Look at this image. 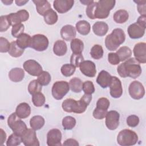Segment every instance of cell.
Here are the masks:
<instances>
[{"instance_id":"46","label":"cell","mask_w":146,"mask_h":146,"mask_svg":"<svg viewBox=\"0 0 146 146\" xmlns=\"http://www.w3.org/2000/svg\"><path fill=\"white\" fill-rule=\"evenodd\" d=\"M11 26L8 18L7 15H2L0 17V31L3 32L8 30Z\"/></svg>"},{"instance_id":"40","label":"cell","mask_w":146,"mask_h":146,"mask_svg":"<svg viewBox=\"0 0 146 146\" xmlns=\"http://www.w3.org/2000/svg\"><path fill=\"white\" fill-rule=\"evenodd\" d=\"M76 70V67L71 64H63L60 69L61 73L63 75L66 77L72 75Z\"/></svg>"},{"instance_id":"16","label":"cell","mask_w":146,"mask_h":146,"mask_svg":"<svg viewBox=\"0 0 146 146\" xmlns=\"http://www.w3.org/2000/svg\"><path fill=\"white\" fill-rule=\"evenodd\" d=\"M110 95L113 98H120L123 94V88L120 80L116 76H112L109 86Z\"/></svg>"},{"instance_id":"23","label":"cell","mask_w":146,"mask_h":146,"mask_svg":"<svg viewBox=\"0 0 146 146\" xmlns=\"http://www.w3.org/2000/svg\"><path fill=\"white\" fill-rule=\"evenodd\" d=\"M33 2L36 6V10L38 14L44 16L45 14L51 9V5L47 0H34Z\"/></svg>"},{"instance_id":"7","label":"cell","mask_w":146,"mask_h":146,"mask_svg":"<svg viewBox=\"0 0 146 146\" xmlns=\"http://www.w3.org/2000/svg\"><path fill=\"white\" fill-rule=\"evenodd\" d=\"M69 84L66 81H56L52 87L51 92L54 98L61 100L69 91Z\"/></svg>"},{"instance_id":"12","label":"cell","mask_w":146,"mask_h":146,"mask_svg":"<svg viewBox=\"0 0 146 146\" xmlns=\"http://www.w3.org/2000/svg\"><path fill=\"white\" fill-rule=\"evenodd\" d=\"M22 141L26 146H39V142L36 137L35 131L33 129H27L21 136Z\"/></svg>"},{"instance_id":"38","label":"cell","mask_w":146,"mask_h":146,"mask_svg":"<svg viewBox=\"0 0 146 146\" xmlns=\"http://www.w3.org/2000/svg\"><path fill=\"white\" fill-rule=\"evenodd\" d=\"M76 125L75 119L71 116H67L62 120V126L66 130L72 129Z\"/></svg>"},{"instance_id":"59","label":"cell","mask_w":146,"mask_h":146,"mask_svg":"<svg viewBox=\"0 0 146 146\" xmlns=\"http://www.w3.org/2000/svg\"><path fill=\"white\" fill-rule=\"evenodd\" d=\"M2 2L6 5H10V4H11L13 3V1H7V0H6V1H2Z\"/></svg>"},{"instance_id":"8","label":"cell","mask_w":146,"mask_h":146,"mask_svg":"<svg viewBox=\"0 0 146 146\" xmlns=\"http://www.w3.org/2000/svg\"><path fill=\"white\" fill-rule=\"evenodd\" d=\"M48 39L43 34H36L31 37L30 47L37 51H43L48 46Z\"/></svg>"},{"instance_id":"17","label":"cell","mask_w":146,"mask_h":146,"mask_svg":"<svg viewBox=\"0 0 146 146\" xmlns=\"http://www.w3.org/2000/svg\"><path fill=\"white\" fill-rule=\"evenodd\" d=\"M81 72L88 77H94L96 73L95 64L91 60H83L79 66Z\"/></svg>"},{"instance_id":"2","label":"cell","mask_w":146,"mask_h":146,"mask_svg":"<svg viewBox=\"0 0 146 146\" xmlns=\"http://www.w3.org/2000/svg\"><path fill=\"white\" fill-rule=\"evenodd\" d=\"M117 71L122 78L129 76L136 79L141 75L142 70L139 63L135 58H131L119 65Z\"/></svg>"},{"instance_id":"53","label":"cell","mask_w":146,"mask_h":146,"mask_svg":"<svg viewBox=\"0 0 146 146\" xmlns=\"http://www.w3.org/2000/svg\"><path fill=\"white\" fill-rule=\"evenodd\" d=\"M108 60L112 65L118 64L120 60L116 52H110L108 54Z\"/></svg>"},{"instance_id":"11","label":"cell","mask_w":146,"mask_h":146,"mask_svg":"<svg viewBox=\"0 0 146 146\" xmlns=\"http://www.w3.org/2000/svg\"><path fill=\"white\" fill-rule=\"evenodd\" d=\"M23 67L24 70L32 76H39L43 72V69L40 64L33 59H29L25 61L23 64Z\"/></svg>"},{"instance_id":"56","label":"cell","mask_w":146,"mask_h":146,"mask_svg":"<svg viewBox=\"0 0 146 146\" xmlns=\"http://www.w3.org/2000/svg\"><path fill=\"white\" fill-rule=\"evenodd\" d=\"M6 139V134L5 132L1 128V145H3V143L4 141H5Z\"/></svg>"},{"instance_id":"51","label":"cell","mask_w":146,"mask_h":146,"mask_svg":"<svg viewBox=\"0 0 146 146\" xmlns=\"http://www.w3.org/2000/svg\"><path fill=\"white\" fill-rule=\"evenodd\" d=\"M96 3H97V2L93 1L92 3L89 4L86 8V15L89 18L91 19H95L94 17V10H95Z\"/></svg>"},{"instance_id":"5","label":"cell","mask_w":146,"mask_h":146,"mask_svg":"<svg viewBox=\"0 0 146 146\" xmlns=\"http://www.w3.org/2000/svg\"><path fill=\"white\" fill-rule=\"evenodd\" d=\"M137 135L135 132L131 129H123L117 135V143L121 146L133 145L137 143Z\"/></svg>"},{"instance_id":"18","label":"cell","mask_w":146,"mask_h":146,"mask_svg":"<svg viewBox=\"0 0 146 146\" xmlns=\"http://www.w3.org/2000/svg\"><path fill=\"white\" fill-rule=\"evenodd\" d=\"M73 0H55L53 2L54 9L60 14L68 11L73 6Z\"/></svg>"},{"instance_id":"1","label":"cell","mask_w":146,"mask_h":146,"mask_svg":"<svg viewBox=\"0 0 146 146\" xmlns=\"http://www.w3.org/2000/svg\"><path fill=\"white\" fill-rule=\"evenodd\" d=\"M92 100V95L84 94L79 100L69 98L65 99L62 104L63 110L67 112L83 113Z\"/></svg>"},{"instance_id":"37","label":"cell","mask_w":146,"mask_h":146,"mask_svg":"<svg viewBox=\"0 0 146 146\" xmlns=\"http://www.w3.org/2000/svg\"><path fill=\"white\" fill-rule=\"evenodd\" d=\"M45 100V96L40 92L35 93L32 95V102L35 107H39L43 106Z\"/></svg>"},{"instance_id":"19","label":"cell","mask_w":146,"mask_h":146,"mask_svg":"<svg viewBox=\"0 0 146 146\" xmlns=\"http://www.w3.org/2000/svg\"><path fill=\"white\" fill-rule=\"evenodd\" d=\"M145 29L141 27L137 23L130 25L127 29L129 36L132 39H138L141 38L145 33Z\"/></svg>"},{"instance_id":"22","label":"cell","mask_w":146,"mask_h":146,"mask_svg":"<svg viewBox=\"0 0 146 146\" xmlns=\"http://www.w3.org/2000/svg\"><path fill=\"white\" fill-rule=\"evenodd\" d=\"M15 113L21 119H25L30 116L31 113V108L29 104L23 102L17 106Z\"/></svg>"},{"instance_id":"52","label":"cell","mask_w":146,"mask_h":146,"mask_svg":"<svg viewBox=\"0 0 146 146\" xmlns=\"http://www.w3.org/2000/svg\"><path fill=\"white\" fill-rule=\"evenodd\" d=\"M134 2L136 3L137 9L138 10V12L141 15H146V7H145V3L146 1H134Z\"/></svg>"},{"instance_id":"21","label":"cell","mask_w":146,"mask_h":146,"mask_svg":"<svg viewBox=\"0 0 146 146\" xmlns=\"http://www.w3.org/2000/svg\"><path fill=\"white\" fill-rule=\"evenodd\" d=\"M112 76L105 70L101 71L97 77L96 82L102 88H106L109 87L111 81Z\"/></svg>"},{"instance_id":"31","label":"cell","mask_w":146,"mask_h":146,"mask_svg":"<svg viewBox=\"0 0 146 146\" xmlns=\"http://www.w3.org/2000/svg\"><path fill=\"white\" fill-rule=\"evenodd\" d=\"M71 49L73 54H82L84 49V43L82 40L74 38L71 41Z\"/></svg>"},{"instance_id":"13","label":"cell","mask_w":146,"mask_h":146,"mask_svg":"<svg viewBox=\"0 0 146 146\" xmlns=\"http://www.w3.org/2000/svg\"><path fill=\"white\" fill-rule=\"evenodd\" d=\"M120 114L116 111L112 110L107 113L106 125L110 130L116 129L119 125Z\"/></svg>"},{"instance_id":"48","label":"cell","mask_w":146,"mask_h":146,"mask_svg":"<svg viewBox=\"0 0 146 146\" xmlns=\"http://www.w3.org/2000/svg\"><path fill=\"white\" fill-rule=\"evenodd\" d=\"M10 43L8 40L3 37L0 38V51L1 52H9L10 49Z\"/></svg>"},{"instance_id":"9","label":"cell","mask_w":146,"mask_h":146,"mask_svg":"<svg viewBox=\"0 0 146 146\" xmlns=\"http://www.w3.org/2000/svg\"><path fill=\"white\" fill-rule=\"evenodd\" d=\"M128 91L131 97L135 100L143 98L145 94V89L143 85L137 80L133 81L130 83Z\"/></svg>"},{"instance_id":"24","label":"cell","mask_w":146,"mask_h":146,"mask_svg":"<svg viewBox=\"0 0 146 146\" xmlns=\"http://www.w3.org/2000/svg\"><path fill=\"white\" fill-rule=\"evenodd\" d=\"M92 30L94 33L100 36L105 35L108 30V25L102 21H98L92 26Z\"/></svg>"},{"instance_id":"57","label":"cell","mask_w":146,"mask_h":146,"mask_svg":"<svg viewBox=\"0 0 146 146\" xmlns=\"http://www.w3.org/2000/svg\"><path fill=\"white\" fill-rule=\"evenodd\" d=\"M28 2H29V1H22V0H18V1H15V2L17 4V5L19 6L25 5Z\"/></svg>"},{"instance_id":"30","label":"cell","mask_w":146,"mask_h":146,"mask_svg":"<svg viewBox=\"0 0 146 146\" xmlns=\"http://www.w3.org/2000/svg\"><path fill=\"white\" fill-rule=\"evenodd\" d=\"M31 39V37L30 35L26 33H23L18 38H17L16 42L19 47L22 49H25L27 47H30Z\"/></svg>"},{"instance_id":"14","label":"cell","mask_w":146,"mask_h":146,"mask_svg":"<svg viewBox=\"0 0 146 146\" xmlns=\"http://www.w3.org/2000/svg\"><path fill=\"white\" fill-rule=\"evenodd\" d=\"M62 133L56 128L50 129L47 135V144L48 146H60Z\"/></svg>"},{"instance_id":"39","label":"cell","mask_w":146,"mask_h":146,"mask_svg":"<svg viewBox=\"0 0 146 146\" xmlns=\"http://www.w3.org/2000/svg\"><path fill=\"white\" fill-rule=\"evenodd\" d=\"M42 85L38 82L37 79L33 80L30 82L28 86V91L31 95L40 92L42 90Z\"/></svg>"},{"instance_id":"28","label":"cell","mask_w":146,"mask_h":146,"mask_svg":"<svg viewBox=\"0 0 146 146\" xmlns=\"http://www.w3.org/2000/svg\"><path fill=\"white\" fill-rule=\"evenodd\" d=\"M76 29L81 35H86L88 34L90 31L91 26L87 21L82 20L76 23Z\"/></svg>"},{"instance_id":"4","label":"cell","mask_w":146,"mask_h":146,"mask_svg":"<svg viewBox=\"0 0 146 146\" xmlns=\"http://www.w3.org/2000/svg\"><path fill=\"white\" fill-rule=\"evenodd\" d=\"M115 0H100L97 2L94 13V19H105L115 5Z\"/></svg>"},{"instance_id":"41","label":"cell","mask_w":146,"mask_h":146,"mask_svg":"<svg viewBox=\"0 0 146 146\" xmlns=\"http://www.w3.org/2000/svg\"><path fill=\"white\" fill-rule=\"evenodd\" d=\"M21 142H22L21 136L13 133L9 137L6 141V145L7 146H16L19 145Z\"/></svg>"},{"instance_id":"10","label":"cell","mask_w":146,"mask_h":146,"mask_svg":"<svg viewBox=\"0 0 146 146\" xmlns=\"http://www.w3.org/2000/svg\"><path fill=\"white\" fill-rule=\"evenodd\" d=\"M7 15L8 20L12 26L21 23L22 22H25L29 18V12L23 9L19 10L16 13H10Z\"/></svg>"},{"instance_id":"3","label":"cell","mask_w":146,"mask_h":146,"mask_svg":"<svg viewBox=\"0 0 146 146\" xmlns=\"http://www.w3.org/2000/svg\"><path fill=\"white\" fill-rule=\"evenodd\" d=\"M125 40V34L124 31L119 28L115 29L110 34H108L105 39L106 48L110 51L116 50L120 44Z\"/></svg>"},{"instance_id":"32","label":"cell","mask_w":146,"mask_h":146,"mask_svg":"<svg viewBox=\"0 0 146 146\" xmlns=\"http://www.w3.org/2000/svg\"><path fill=\"white\" fill-rule=\"evenodd\" d=\"M83 82L80 79L75 77L72 78L69 82V86L71 90L76 93L81 92L82 90Z\"/></svg>"},{"instance_id":"27","label":"cell","mask_w":146,"mask_h":146,"mask_svg":"<svg viewBox=\"0 0 146 146\" xmlns=\"http://www.w3.org/2000/svg\"><path fill=\"white\" fill-rule=\"evenodd\" d=\"M44 119L40 115H35L32 117L30 120V125L34 130H39L44 125Z\"/></svg>"},{"instance_id":"58","label":"cell","mask_w":146,"mask_h":146,"mask_svg":"<svg viewBox=\"0 0 146 146\" xmlns=\"http://www.w3.org/2000/svg\"><path fill=\"white\" fill-rule=\"evenodd\" d=\"M94 1H80V2L81 3H82L83 4H84V5H88L89 4H90L91 3H92Z\"/></svg>"},{"instance_id":"45","label":"cell","mask_w":146,"mask_h":146,"mask_svg":"<svg viewBox=\"0 0 146 146\" xmlns=\"http://www.w3.org/2000/svg\"><path fill=\"white\" fill-rule=\"evenodd\" d=\"M82 90L86 94L91 95L95 92V87L91 81L87 80L83 83Z\"/></svg>"},{"instance_id":"54","label":"cell","mask_w":146,"mask_h":146,"mask_svg":"<svg viewBox=\"0 0 146 146\" xmlns=\"http://www.w3.org/2000/svg\"><path fill=\"white\" fill-rule=\"evenodd\" d=\"M138 25H139L141 27H143L144 29L146 28V15H140L136 22Z\"/></svg>"},{"instance_id":"6","label":"cell","mask_w":146,"mask_h":146,"mask_svg":"<svg viewBox=\"0 0 146 146\" xmlns=\"http://www.w3.org/2000/svg\"><path fill=\"white\" fill-rule=\"evenodd\" d=\"M7 124L9 127L15 133L19 136L22 134L27 129L26 124L19 117L15 112L12 113L8 117Z\"/></svg>"},{"instance_id":"26","label":"cell","mask_w":146,"mask_h":146,"mask_svg":"<svg viewBox=\"0 0 146 146\" xmlns=\"http://www.w3.org/2000/svg\"><path fill=\"white\" fill-rule=\"evenodd\" d=\"M67 51V46L66 42L62 40H56L53 46L54 53L59 56H63L66 54Z\"/></svg>"},{"instance_id":"43","label":"cell","mask_w":146,"mask_h":146,"mask_svg":"<svg viewBox=\"0 0 146 146\" xmlns=\"http://www.w3.org/2000/svg\"><path fill=\"white\" fill-rule=\"evenodd\" d=\"M84 60V58L82 54H73L70 58V64L74 65L75 67H78L80 64Z\"/></svg>"},{"instance_id":"36","label":"cell","mask_w":146,"mask_h":146,"mask_svg":"<svg viewBox=\"0 0 146 146\" xmlns=\"http://www.w3.org/2000/svg\"><path fill=\"white\" fill-rule=\"evenodd\" d=\"M103 49L102 46L95 44L92 46L90 51L91 57L95 59H100L103 56Z\"/></svg>"},{"instance_id":"20","label":"cell","mask_w":146,"mask_h":146,"mask_svg":"<svg viewBox=\"0 0 146 146\" xmlns=\"http://www.w3.org/2000/svg\"><path fill=\"white\" fill-rule=\"evenodd\" d=\"M75 28L70 25H67L62 27L60 30L61 37L65 40H72L76 36Z\"/></svg>"},{"instance_id":"29","label":"cell","mask_w":146,"mask_h":146,"mask_svg":"<svg viewBox=\"0 0 146 146\" xmlns=\"http://www.w3.org/2000/svg\"><path fill=\"white\" fill-rule=\"evenodd\" d=\"M113 20L117 23H125L129 18L128 13L123 9L119 10L116 11L113 15Z\"/></svg>"},{"instance_id":"15","label":"cell","mask_w":146,"mask_h":146,"mask_svg":"<svg viewBox=\"0 0 146 146\" xmlns=\"http://www.w3.org/2000/svg\"><path fill=\"white\" fill-rule=\"evenodd\" d=\"M133 55L135 59L139 63H146V43L140 42L135 44L133 50Z\"/></svg>"},{"instance_id":"55","label":"cell","mask_w":146,"mask_h":146,"mask_svg":"<svg viewBox=\"0 0 146 146\" xmlns=\"http://www.w3.org/2000/svg\"><path fill=\"white\" fill-rule=\"evenodd\" d=\"M63 145H75V146H78L79 144L78 142L74 139H67L64 143H63Z\"/></svg>"},{"instance_id":"50","label":"cell","mask_w":146,"mask_h":146,"mask_svg":"<svg viewBox=\"0 0 146 146\" xmlns=\"http://www.w3.org/2000/svg\"><path fill=\"white\" fill-rule=\"evenodd\" d=\"M139 123V118L137 116L132 115L127 118V124L131 127H135Z\"/></svg>"},{"instance_id":"35","label":"cell","mask_w":146,"mask_h":146,"mask_svg":"<svg viewBox=\"0 0 146 146\" xmlns=\"http://www.w3.org/2000/svg\"><path fill=\"white\" fill-rule=\"evenodd\" d=\"M43 17L44 22L49 25H52L56 23L58 19L56 13L52 9H50Z\"/></svg>"},{"instance_id":"47","label":"cell","mask_w":146,"mask_h":146,"mask_svg":"<svg viewBox=\"0 0 146 146\" xmlns=\"http://www.w3.org/2000/svg\"><path fill=\"white\" fill-rule=\"evenodd\" d=\"M110 101L109 100L106 98H100L98 99L96 103V107L104 110H107L108 108L110 107Z\"/></svg>"},{"instance_id":"42","label":"cell","mask_w":146,"mask_h":146,"mask_svg":"<svg viewBox=\"0 0 146 146\" xmlns=\"http://www.w3.org/2000/svg\"><path fill=\"white\" fill-rule=\"evenodd\" d=\"M51 80V75L48 72L46 71H43V72L38 76L37 80L42 86L48 85Z\"/></svg>"},{"instance_id":"25","label":"cell","mask_w":146,"mask_h":146,"mask_svg":"<svg viewBox=\"0 0 146 146\" xmlns=\"http://www.w3.org/2000/svg\"><path fill=\"white\" fill-rule=\"evenodd\" d=\"M25 76V72L22 68H14L9 72V78L12 82H19L22 81Z\"/></svg>"},{"instance_id":"44","label":"cell","mask_w":146,"mask_h":146,"mask_svg":"<svg viewBox=\"0 0 146 146\" xmlns=\"http://www.w3.org/2000/svg\"><path fill=\"white\" fill-rule=\"evenodd\" d=\"M25 30L24 25L22 23H19L12 26L11 29V35L13 37L18 38L23 33Z\"/></svg>"},{"instance_id":"34","label":"cell","mask_w":146,"mask_h":146,"mask_svg":"<svg viewBox=\"0 0 146 146\" xmlns=\"http://www.w3.org/2000/svg\"><path fill=\"white\" fill-rule=\"evenodd\" d=\"M118 55L120 62H123L129 59L132 55L131 50L127 46H122L116 52Z\"/></svg>"},{"instance_id":"33","label":"cell","mask_w":146,"mask_h":146,"mask_svg":"<svg viewBox=\"0 0 146 146\" xmlns=\"http://www.w3.org/2000/svg\"><path fill=\"white\" fill-rule=\"evenodd\" d=\"M23 52L24 49L21 48L18 46L16 40L13 41L10 43V47L9 50V54L10 56L14 58H18L21 56Z\"/></svg>"},{"instance_id":"49","label":"cell","mask_w":146,"mask_h":146,"mask_svg":"<svg viewBox=\"0 0 146 146\" xmlns=\"http://www.w3.org/2000/svg\"><path fill=\"white\" fill-rule=\"evenodd\" d=\"M107 110H102L99 108H96L94 111H93V116L98 120H102L103 119H104L107 113Z\"/></svg>"}]
</instances>
